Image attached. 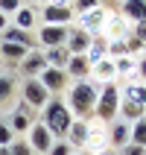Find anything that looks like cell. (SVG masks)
Segmentation results:
<instances>
[{
    "label": "cell",
    "mask_w": 146,
    "mask_h": 155,
    "mask_svg": "<svg viewBox=\"0 0 146 155\" xmlns=\"http://www.w3.org/2000/svg\"><path fill=\"white\" fill-rule=\"evenodd\" d=\"M129 143H138V147L146 149V117H143V120H138V123H131V138H129Z\"/></svg>",
    "instance_id": "d4e9b609"
},
{
    "label": "cell",
    "mask_w": 146,
    "mask_h": 155,
    "mask_svg": "<svg viewBox=\"0 0 146 155\" xmlns=\"http://www.w3.org/2000/svg\"><path fill=\"white\" fill-rule=\"evenodd\" d=\"M70 18H73V9L70 6H53V3L44 6V21L53 24V26H64Z\"/></svg>",
    "instance_id": "7c38bea8"
},
{
    "label": "cell",
    "mask_w": 146,
    "mask_h": 155,
    "mask_svg": "<svg viewBox=\"0 0 146 155\" xmlns=\"http://www.w3.org/2000/svg\"><path fill=\"white\" fill-rule=\"evenodd\" d=\"M91 70H94V79H96V82H102V85H108V82L117 76V70H114V59H108V56H105L102 61H96Z\"/></svg>",
    "instance_id": "ac0fdd59"
},
{
    "label": "cell",
    "mask_w": 146,
    "mask_h": 155,
    "mask_svg": "<svg viewBox=\"0 0 146 155\" xmlns=\"http://www.w3.org/2000/svg\"><path fill=\"white\" fill-rule=\"evenodd\" d=\"M138 73H140V79L146 82V59H140V61H138Z\"/></svg>",
    "instance_id": "d590c367"
},
{
    "label": "cell",
    "mask_w": 146,
    "mask_h": 155,
    "mask_svg": "<svg viewBox=\"0 0 146 155\" xmlns=\"http://www.w3.org/2000/svg\"><path fill=\"white\" fill-rule=\"evenodd\" d=\"M117 111H120V88L114 85V82H108V85H102V91L96 97L94 114H96L99 123H108V120L117 117Z\"/></svg>",
    "instance_id": "3957f363"
},
{
    "label": "cell",
    "mask_w": 146,
    "mask_h": 155,
    "mask_svg": "<svg viewBox=\"0 0 146 155\" xmlns=\"http://www.w3.org/2000/svg\"><path fill=\"white\" fill-rule=\"evenodd\" d=\"M135 38H138L140 44L146 47V21H140V24H135Z\"/></svg>",
    "instance_id": "836d02e7"
},
{
    "label": "cell",
    "mask_w": 146,
    "mask_h": 155,
    "mask_svg": "<svg viewBox=\"0 0 146 155\" xmlns=\"http://www.w3.org/2000/svg\"><path fill=\"white\" fill-rule=\"evenodd\" d=\"M64 138H70L67 140L70 147H85V140H88V123L85 120H73Z\"/></svg>",
    "instance_id": "d6986e66"
},
{
    "label": "cell",
    "mask_w": 146,
    "mask_h": 155,
    "mask_svg": "<svg viewBox=\"0 0 146 155\" xmlns=\"http://www.w3.org/2000/svg\"><path fill=\"white\" fill-rule=\"evenodd\" d=\"M53 6H70V3H73V0H50Z\"/></svg>",
    "instance_id": "f35d334b"
},
{
    "label": "cell",
    "mask_w": 146,
    "mask_h": 155,
    "mask_svg": "<svg viewBox=\"0 0 146 155\" xmlns=\"http://www.w3.org/2000/svg\"><path fill=\"white\" fill-rule=\"evenodd\" d=\"M32 21H35V12H32V9H24V6H21L15 12V26H18V29H24V32H26V29L32 26Z\"/></svg>",
    "instance_id": "484cf974"
},
{
    "label": "cell",
    "mask_w": 146,
    "mask_h": 155,
    "mask_svg": "<svg viewBox=\"0 0 146 155\" xmlns=\"http://www.w3.org/2000/svg\"><path fill=\"white\" fill-rule=\"evenodd\" d=\"M47 155H70V143L67 140H53V147Z\"/></svg>",
    "instance_id": "1f68e13d"
},
{
    "label": "cell",
    "mask_w": 146,
    "mask_h": 155,
    "mask_svg": "<svg viewBox=\"0 0 146 155\" xmlns=\"http://www.w3.org/2000/svg\"><path fill=\"white\" fill-rule=\"evenodd\" d=\"M114 70H117V76L131 79L138 73V61L131 59V56H120V59H114Z\"/></svg>",
    "instance_id": "7402d4cb"
},
{
    "label": "cell",
    "mask_w": 146,
    "mask_h": 155,
    "mask_svg": "<svg viewBox=\"0 0 146 155\" xmlns=\"http://www.w3.org/2000/svg\"><path fill=\"white\" fill-rule=\"evenodd\" d=\"M96 97H99V91H96L94 82H85V79H79L76 85L70 88V114H76V117H88V114L94 111L96 105Z\"/></svg>",
    "instance_id": "7a4b0ae2"
},
{
    "label": "cell",
    "mask_w": 146,
    "mask_h": 155,
    "mask_svg": "<svg viewBox=\"0 0 146 155\" xmlns=\"http://www.w3.org/2000/svg\"><path fill=\"white\" fill-rule=\"evenodd\" d=\"M102 35L108 41H123V35H129V21L123 15H108L102 26Z\"/></svg>",
    "instance_id": "52a82bcc"
},
{
    "label": "cell",
    "mask_w": 146,
    "mask_h": 155,
    "mask_svg": "<svg viewBox=\"0 0 146 155\" xmlns=\"http://www.w3.org/2000/svg\"><path fill=\"white\" fill-rule=\"evenodd\" d=\"M0 53H3V56H6L9 61H21V59L26 56V53H29V47H21V44L3 41V44H0Z\"/></svg>",
    "instance_id": "603a6c76"
},
{
    "label": "cell",
    "mask_w": 146,
    "mask_h": 155,
    "mask_svg": "<svg viewBox=\"0 0 146 155\" xmlns=\"http://www.w3.org/2000/svg\"><path fill=\"white\" fill-rule=\"evenodd\" d=\"M6 29H9V24H6V15L0 12V32H6Z\"/></svg>",
    "instance_id": "74e56055"
},
{
    "label": "cell",
    "mask_w": 146,
    "mask_h": 155,
    "mask_svg": "<svg viewBox=\"0 0 146 155\" xmlns=\"http://www.w3.org/2000/svg\"><path fill=\"white\" fill-rule=\"evenodd\" d=\"M24 103L29 108H44L50 103V91L38 82V79H26L24 82Z\"/></svg>",
    "instance_id": "277c9868"
},
{
    "label": "cell",
    "mask_w": 146,
    "mask_h": 155,
    "mask_svg": "<svg viewBox=\"0 0 146 155\" xmlns=\"http://www.w3.org/2000/svg\"><path fill=\"white\" fill-rule=\"evenodd\" d=\"M38 82H41L47 91H61V88L67 85V73H64V70H56V68H44Z\"/></svg>",
    "instance_id": "8fae6325"
},
{
    "label": "cell",
    "mask_w": 146,
    "mask_h": 155,
    "mask_svg": "<svg viewBox=\"0 0 146 155\" xmlns=\"http://www.w3.org/2000/svg\"><path fill=\"white\" fill-rule=\"evenodd\" d=\"M38 38H41V44H44V47H64V38H67V26L44 24Z\"/></svg>",
    "instance_id": "9c48e42d"
},
{
    "label": "cell",
    "mask_w": 146,
    "mask_h": 155,
    "mask_svg": "<svg viewBox=\"0 0 146 155\" xmlns=\"http://www.w3.org/2000/svg\"><path fill=\"white\" fill-rule=\"evenodd\" d=\"M64 73H70V76H76V79H85L88 73H91V64H88L85 56H70V61H67V68H64Z\"/></svg>",
    "instance_id": "ffe728a7"
},
{
    "label": "cell",
    "mask_w": 146,
    "mask_h": 155,
    "mask_svg": "<svg viewBox=\"0 0 146 155\" xmlns=\"http://www.w3.org/2000/svg\"><path fill=\"white\" fill-rule=\"evenodd\" d=\"M105 18H108V12L96 6V9H91V12H85V15H82V26H79V29H82L85 35H91V38H96V35H102Z\"/></svg>",
    "instance_id": "5b68a950"
},
{
    "label": "cell",
    "mask_w": 146,
    "mask_h": 155,
    "mask_svg": "<svg viewBox=\"0 0 146 155\" xmlns=\"http://www.w3.org/2000/svg\"><path fill=\"white\" fill-rule=\"evenodd\" d=\"M9 143H12V129H9L6 117L0 114V147H9Z\"/></svg>",
    "instance_id": "f1b7e54d"
},
{
    "label": "cell",
    "mask_w": 146,
    "mask_h": 155,
    "mask_svg": "<svg viewBox=\"0 0 146 155\" xmlns=\"http://www.w3.org/2000/svg\"><path fill=\"white\" fill-rule=\"evenodd\" d=\"M44 61H47V68H56V70H64L70 61V53L64 47H47L44 53Z\"/></svg>",
    "instance_id": "9a60e30c"
},
{
    "label": "cell",
    "mask_w": 146,
    "mask_h": 155,
    "mask_svg": "<svg viewBox=\"0 0 146 155\" xmlns=\"http://www.w3.org/2000/svg\"><path fill=\"white\" fill-rule=\"evenodd\" d=\"M120 94L126 97V100H135L138 105H143V108H146V85H143V82H129L126 91H120ZM143 117H146V114H143Z\"/></svg>",
    "instance_id": "44dd1931"
},
{
    "label": "cell",
    "mask_w": 146,
    "mask_h": 155,
    "mask_svg": "<svg viewBox=\"0 0 146 155\" xmlns=\"http://www.w3.org/2000/svg\"><path fill=\"white\" fill-rule=\"evenodd\" d=\"M12 88H15V85H12V79H9V76H0V103H6L9 97H12Z\"/></svg>",
    "instance_id": "4dcf8cb0"
},
{
    "label": "cell",
    "mask_w": 146,
    "mask_h": 155,
    "mask_svg": "<svg viewBox=\"0 0 146 155\" xmlns=\"http://www.w3.org/2000/svg\"><path fill=\"white\" fill-rule=\"evenodd\" d=\"M85 59H88V64H91V68H94L96 61H102V59H105V41L94 38V41H91V47H88V53H85Z\"/></svg>",
    "instance_id": "cb8c5ba5"
},
{
    "label": "cell",
    "mask_w": 146,
    "mask_h": 155,
    "mask_svg": "<svg viewBox=\"0 0 146 155\" xmlns=\"http://www.w3.org/2000/svg\"><path fill=\"white\" fill-rule=\"evenodd\" d=\"M146 149L143 147H138V143H126V147L120 149V155H143Z\"/></svg>",
    "instance_id": "e575fe53"
},
{
    "label": "cell",
    "mask_w": 146,
    "mask_h": 155,
    "mask_svg": "<svg viewBox=\"0 0 146 155\" xmlns=\"http://www.w3.org/2000/svg\"><path fill=\"white\" fill-rule=\"evenodd\" d=\"M108 3H111V0H108Z\"/></svg>",
    "instance_id": "60d3db41"
},
{
    "label": "cell",
    "mask_w": 146,
    "mask_h": 155,
    "mask_svg": "<svg viewBox=\"0 0 146 155\" xmlns=\"http://www.w3.org/2000/svg\"><path fill=\"white\" fill-rule=\"evenodd\" d=\"M117 114H123V117H126V123H138V120H143V114H146V108L143 105H138L135 103V100H126V97L120 94V111Z\"/></svg>",
    "instance_id": "2e32d148"
},
{
    "label": "cell",
    "mask_w": 146,
    "mask_h": 155,
    "mask_svg": "<svg viewBox=\"0 0 146 155\" xmlns=\"http://www.w3.org/2000/svg\"><path fill=\"white\" fill-rule=\"evenodd\" d=\"M9 129H12V135H15V132H29L32 129V114H29V105L26 103L18 105L15 114H9Z\"/></svg>",
    "instance_id": "30bf717a"
},
{
    "label": "cell",
    "mask_w": 146,
    "mask_h": 155,
    "mask_svg": "<svg viewBox=\"0 0 146 155\" xmlns=\"http://www.w3.org/2000/svg\"><path fill=\"white\" fill-rule=\"evenodd\" d=\"M79 155H88V152H79Z\"/></svg>",
    "instance_id": "ab89813d"
},
{
    "label": "cell",
    "mask_w": 146,
    "mask_h": 155,
    "mask_svg": "<svg viewBox=\"0 0 146 155\" xmlns=\"http://www.w3.org/2000/svg\"><path fill=\"white\" fill-rule=\"evenodd\" d=\"M21 9V0H0V12L6 15V12H18Z\"/></svg>",
    "instance_id": "d6a6232c"
},
{
    "label": "cell",
    "mask_w": 146,
    "mask_h": 155,
    "mask_svg": "<svg viewBox=\"0 0 146 155\" xmlns=\"http://www.w3.org/2000/svg\"><path fill=\"white\" fill-rule=\"evenodd\" d=\"M88 155H117L111 147H105V149H99V152H88Z\"/></svg>",
    "instance_id": "8d00e7d4"
},
{
    "label": "cell",
    "mask_w": 146,
    "mask_h": 155,
    "mask_svg": "<svg viewBox=\"0 0 146 155\" xmlns=\"http://www.w3.org/2000/svg\"><path fill=\"white\" fill-rule=\"evenodd\" d=\"M123 18H126L129 24L146 21V0H126V3H123Z\"/></svg>",
    "instance_id": "5bb4252c"
},
{
    "label": "cell",
    "mask_w": 146,
    "mask_h": 155,
    "mask_svg": "<svg viewBox=\"0 0 146 155\" xmlns=\"http://www.w3.org/2000/svg\"><path fill=\"white\" fill-rule=\"evenodd\" d=\"M96 6H99V0H73V3H70V9H76V12H82V15L91 12V9H96Z\"/></svg>",
    "instance_id": "f546056e"
},
{
    "label": "cell",
    "mask_w": 146,
    "mask_h": 155,
    "mask_svg": "<svg viewBox=\"0 0 146 155\" xmlns=\"http://www.w3.org/2000/svg\"><path fill=\"white\" fill-rule=\"evenodd\" d=\"M143 155H146V152H143Z\"/></svg>",
    "instance_id": "b9f144b4"
},
{
    "label": "cell",
    "mask_w": 146,
    "mask_h": 155,
    "mask_svg": "<svg viewBox=\"0 0 146 155\" xmlns=\"http://www.w3.org/2000/svg\"><path fill=\"white\" fill-rule=\"evenodd\" d=\"M73 120H76V117L70 114L67 103H61V100H50V103L44 105V114H41V126H44L47 132H50L53 138H64Z\"/></svg>",
    "instance_id": "6da1fadb"
},
{
    "label": "cell",
    "mask_w": 146,
    "mask_h": 155,
    "mask_svg": "<svg viewBox=\"0 0 146 155\" xmlns=\"http://www.w3.org/2000/svg\"><path fill=\"white\" fill-rule=\"evenodd\" d=\"M9 155H32V147L26 140H12L9 143Z\"/></svg>",
    "instance_id": "83f0119b"
},
{
    "label": "cell",
    "mask_w": 146,
    "mask_h": 155,
    "mask_svg": "<svg viewBox=\"0 0 146 155\" xmlns=\"http://www.w3.org/2000/svg\"><path fill=\"white\" fill-rule=\"evenodd\" d=\"M91 35H85L82 29H67V38H64V50L70 53V56H85L88 47H91Z\"/></svg>",
    "instance_id": "8992f818"
},
{
    "label": "cell",
    "mask_w": 146,
    "mask_h": 155,
    "mask_svg": "<svg viewBox=\"0 0 146 155\" xmlns=\"http://www.w3.org/2000/svg\"><path fill=\"white\" fill-rule=\"evenodd\" d=\"M47 68V61H44V53H26L24 59H21V70H24L26 76H35V73H41Z\"/></svg>",
    "instance_id": "e0dca14e"
},
{
    "label": "cell",
    "mask_w": 146,
    "mask_h": 155,
    "mask_svg": "<svg viewBox=\"0 0 146 155\" xmlns=\"http://www.w3.org/2000/svg\"><path fill=\"white\" fill-rule=\"evenodd\" d=\"M3 41H12V44H21V47H29L26 32H24V29H18V26H12V29H6V32H3Z\"/></svg>",
    "instance_id": "4316f807"
},
{
    "label": "cell",
    "mask_w": 146,
    "mask_h": 155,
    "mask_svg": "<svg viewBox=\"0 0 146 155\" xmlns=\"http://www.w3.org/2000/svg\"><path fill=\"white\" fill-rule=\"evenodd\" d=\"M129 138H131V126H129L126 120L114 123L111 132H108V143H111V147H117V149L126 147V143H129Z\"/></svg>",
    "instance_id": "4fadbf2b"
},
{
    "label": "cell",
    "mask_w": 146,
    "mask_h": 155,
    "mask_svg": "<svg viewBox=\"0 0 146 155\" xmlns=\"http://www.w3.org/2000/svg\"><path fill=\"white\" fill-rule=\"evenodd\" d=\"M29 147H32V152H41V155H47L50 152V147H53V135L47 129H44L41 123H35L32 129H29V140H26Z\"/></svg>",
    "instance_id": "ba28073f"
}]
</instances>
